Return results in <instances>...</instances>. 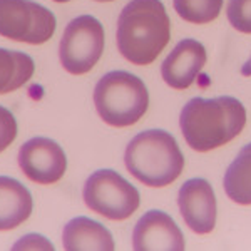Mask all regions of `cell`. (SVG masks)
Wrapping results in <instances>:
<instances>
[{"label": "cell", "instance_id": "6da1fadb", "mask_svg": "<svg viewBox=\"0 0 251 251\" xmlns=\"http://www.w3.org/2000/svg\"><path fill=\"white\" fill-rule=\"evenodd\" d=\"M171 39V20L161 0H131L117 19V49L134 66H149Z\"/></svg>", "mask_w": 251, "mask_h": 251}, {"label": "cell", "instance_id": "7a4b0ae2", "mask_svg": "<svg viewBox=\"0 0 251 251\" xmlns=\"http://www.w3.org/2000/svg\"><path fill=\"white\" fill-rule=\"evenodd\" d=\"M179 126L189 148L208 152L241 134L246 126V107L229 96L194 97L181 111Z\"/></svg>", "mask_w": 251, "mask_h": 251}, {"label": "cell", "instance_id": "3957f363", "mask_svg": "<svg viewBox=\"0 0 251 251\" xmlns=\"http://www.w3.org/2000/svg\"><path fill=\"white\" fill-rule=\"evenodd\" d=\"M129 174L149 188L173 184L184 169V156L173 134L148 129L131 139L124 152Z\"/></svg>", "mask_w": 251, "mask_h": 251}, {"label": "cell", "instance_id": "277c9868", "mask_svg": "<svg viewBox=\"0 0 251 251\" xmlns=\"http://www.w3.org/2000/svg\"><path fill=\"white\" fill-rule=\"evenodd\" d=\"M97 114L112 127H129L141 119L149 107V92L137 75L112 71L100 77L94 89Z\"/></svg>", "mask_w": 251, "mask_h": 251}, {"label": "cell", "instance_id": "5b68a950", "mask_svg": "<svg viewBox=\"0 0 251 251\" xmlns=\"http://www.w3.org/2000/svg\"><path fill=\"white\" fill-rule=\"evenodd\" d=\"M82 198L89 209L112 221L127 220L141 206L137 188L112 169H99L91 174Z\"/></svg>", "mask_w": 251, "mask_h": 251}, {"label": "cell", "instance_id": "8992f818", "mask_svg": "<svg viewBox=\"0 0 251 251\" xmlns=\"http://www.w3.org/2000/svg\"><path fill=\"white\" fill-rule=\"evenodd\" d=\"M104 27L92 15H80L67 24L59 46L60 64L72 75L91 72L104 52Z\"/></svg>", "mask_w": 251, "mask_h": 251}, {"label": "cell", "instance_id": "52a82bcc", "mask_svg": "<svg viewBox=\"0 0 251 251\" xmlns=\"http://www.w3.org/2000/svg\"><path fill=\"white\" fill-rule=\"evenodd\" d=\"M55 15L34 0H0V35L40 46L55 32Z\"/></svg>", "mask_w": 251, "mask_h": 251}, {"label": "cell", "instance_id": "ba28073f", "mask_svg": "<svg viewBox=\"0 0 251 251\" xmlns=\"http://www.w3.org/2000/svg\"><path fill=\"white\" fill-rule=\"evenodd\" d=\"M19 166L34 183L54 184L66 174L67 157L55 141L49 137H32L20 148Z\"/></svg>", "mask_w": 251, "mask_h": 251}, {"label": "cell", "instance_id": "9c48e42d", "mask_svg": "<svg viewBox=\"0 0 251 251\" xmlns=\"http://www.w3.org/2000/svg\"><path fill=\"white\" fill-rule=\"evenodd\" d=\"M177 206L186 225L198 234L211 233L216 226L218 206L213 186L203 177H193L181 186Z\"/></svg>", "mask_w": 251, "mask_h": 251}, {"label": "cell", "instance_id": "30bf717a", "mask_svg": "<svg viewBox=\"0 0 251 251\" xmlns=\"http://www.w3.org/2000/svg\"><path fill=\"white\" fill-rule=\"evenodd\" d=\"M132 246L137 251H183L184 234L169 214L152 209L143 214L132 231Z\"/></svg>", "mask_w": 251, "mask_h": 251}, {"label": "cell", "instance_id": "8fae6325", "mask_svg": "<svg viewBox=\"0 0 251 251\" xmlns=\"http://www.w3.org/2000/svg\"><path fill=\"white\" fill-rule=\"evenodd\" d=\"M208 60L206 47L200 40L183 39L169 52L161 66V75L169 87L184 91L191 87Z\"/></svg>", "mask_w": 251, "mask_h": 251}, {"label": "cell", "instance_id": "7c38bea8", "mask_svg": "<svg viewBox=\"0 0 251 251\" xmlns=\"http://www.w3.org/2000/svg\"><path fill=\"white\" fill-rule=\"evenodd\" d=\"M34 200L29 189L17 179L0 176V231L19 228L30 218Z\"/></svg>", "mask_w": 251, "mask_h": 251}, {"label": "cell", "instance_id": "4fadbf2b", "mask_svg": "<svg viewBox=\"0 0 251 251\" xmlns=\"http://www.w3.org/2000/svg\"><path fill=\"white\" fill-rule=\"evenodd\" d=\"M62 241L67 251H111L116 248L114 238L106 226L86 216L67 223Z\"/></svg>", "mask_w": 251, "mask_h": 251}, {"label": "cell", "instance_id": "5bb4252c", "mask_svg": "<svg viewBox=\"0 0 251 251\" xmlns=\"http://www.w3.org/2000/svg\"><path fill=\"white\" fill-rule=\"evenodd\" d=\"M34 59L25 52L0 47V94H10L32 79Z\"/></svg>", "mask_w": 251, "mask_h": 251}, {"label": "cell", "instance_id": "9a60e30c", "mask_svg": "<svg viewBox=\"0 0 251 251\" xmlns=\"http://www.w3.org/2000/svg\"><path fill=\"white\" fill-rule=\"evenodd\" d=\"M225 191L234 203L251 204V143L238 152L236 159L226 169Z\"/></svg>", "mask_w": 251, "mask_h": 251}, {"label": "cell", "instance_id": "2e32d148", "mask_svg": "<svg viewBox=\"0 0 251 251\" xmlns=\"http://www.w3.org/2000/svg\"><path fill=\"white\" fill-rule=\"evenodd\" d=\"M174 10L189 24L204 25L218 19L223 9V0H173Z\"/></svg>", "mask_w": 251, "mask_h": 251}, {"label": "cell", "instance_id": "e0dca14e", "mask_svg": "<svg viewBox=\"0 0 251 251\" xmlns=\"http://www.w3.org/2000/svg\"><path fill=\"white\" fill-rule=\"evenodd\" d=\"M226 14L238 32L251 34V0H229Z\"/></svg>", "mask_w": 251, "mask_h": 251}, {"label": "cell", "instance_id": "ac0fdd59", "mask_svg": "<svg viewBox=\"0 0 251 251\" xmlns=\"http://www.w3.org/2000/svg\"><path fill=\"white\" fill-rule=\"evenodd\" d=\"M19 132V126L14 114L7 107L0 106V152L14 143Z\"/></svg>", "mask_w": 251, "mask_h": 251}, {"label": "cell", "instance_id": "d6986e66", "mask_svg": "<svg viewBox=\"0 0 251 251\" xmlns=\"http://www.w3.org/2000/svg\"><path fill=\"white\" fill-rule=\"evenodd\" d=\"M14 250H54V245L42 234H25L14 245Z\"/></svg>", "mask_w": 251, "mask_h": 251}, {"label": "cell", "instance_id": "ffe728a7", "mask_svg": "<svg viewBox=\"0 0 251 251\" xmlns=\"http://www.w3.org/2000/svg\"><path fill=\"white\" fill-rule=\"evenodd\" d=\"M241 74H243V75H246V77H250V75H251V57H250L248 60H246L245 64H243Z\"/></svg>", "mask_w": 251, "mask_h": 251}, {"label": "cell", "instance_id": "44dd1931", "mask_svg": "<svg viewBox=\"0 0 251 251\" xmlns=\"http://www.w3.org/2000/svg\"><path fill=\"white\" fill-rule=\"evenodd\" d=\"M52 2H57V3H66V2H71V0H52Z\"/></svg>", "mask_w": 251, "mask_h": 251}, {"label": "cell", "instance_id": "7402d4cb", "mask_svg": "<svg viewBox=\"0 0 251 251\" xmlns=\"http://www.w3.org/2000/svg\"><path fill=\"white\" fill-rule=\"evenodd\" d=\"M96 2H112V0H96Z\"/></svg>", "mask_w": 251, "mask_h": 251}]
</instances>
